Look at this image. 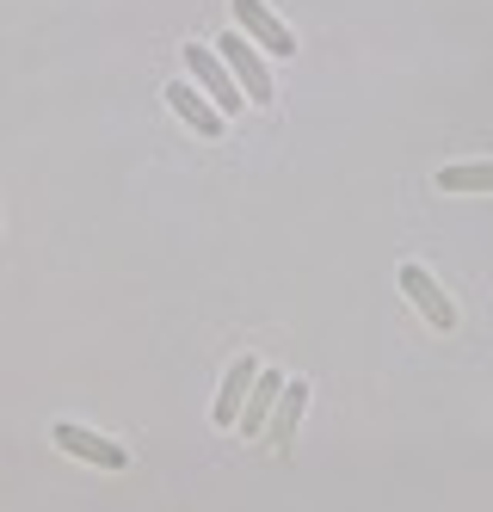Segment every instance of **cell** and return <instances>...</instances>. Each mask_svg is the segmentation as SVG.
Returning a JSON list of instances; mask_svg holds the SVG:
<instances>
[{"instance_id": "9", "label": "cell", "mask_w": 493, "mask_h": 512, "mask_svg": "<svg viewBox=\"0 0 493 512\" xmlns=\"http://www.w3.org/2000/svg\"><path fill=\"white\" fill-rule=\"evenodd\" d=\"M432 186L444 198H463V192H493V161H463V167H444Z\"/></svg>"}, {"instance_id": "8", "label": "cell", "mask_w": 493, "mask_h": 512, "mask_svg": "<svg viewBox=\"0 0 493 512\" xmlns=\"http://www.w3.org/2000/svg\"><path fill=\"white\" fill-rule=\"evenodd\" d=\"M278 395H284V377H278V371H259V377H253V389H247V408H241V420H235V426H241L247 438H259V432H265V420H272V408H278Z\"/></svg>"}, {"instance_id": "3", "label": "cell", "mask_w": 493, "mask_h": 512, "mask_svg": "<svg viewBox=\"0 0 493 512\" xmlns=\"http://www.w3.org/2000/svg\"><path fill=\"white\" fill-rule=\"evenodd\" d=\"M235 7V25H241V38L259 44V50H272V56H296V31L265 7V0H229Z\"/></svg>"}, {"instance_id": "1", "label": "cell", "mask_w": 493, "mask_h": 512, "mask_svg": "<svg viewBox=\"0 0 493 512\" xmlns=\"http://www.w3.org/2000/svg\"><path fill=\"white\" fill-rule=\"evenodd\" d=\"M216 56L229 62V75H235V87L247 93V105H272V68H265L259 44H247L241 31H229V38L216 44Z\"/></svg>"}, {"instance_id": "10", "label": "cell", "mask_w": 493, "mask_h": 512, "mask_svg": "<svg viewBox=\"0 0 493 512\" xmlns=\"http://www.w3.org/2000/svg\"><path fill=\"white\" fill-rule=\"evenodd\" d=\"M302 408H309V383H284V395H278V420L265 426V438H272V445H284V438L296 432V420H302Z\"/></svg>"}, {"instance_id": "6", "label": "cell", "mask_w": 493, "mask_h": 512, "mask_svg": "<svg viewBox=\"0 0 493 512\" xmlns=\"http://www.w3.org/2000/svg\"><path fill=\"white\" fill-rule=\"evenodd\" d=\"M253 377H259V364H253V358H235V364H229V377H222V395H216V408H210L216 426H235V420H241Z\"/></svg>"}, {"instance_id": "5", "label": "cell", "mask_w": 493, "mask_h": 512, "mask_svg": "<svg viewBox=\"0 0 493 512\" xmlns=\"http://www.w3.org/2000/svg\"><path fill=\"white\" fill-rule=\"evenodd\" d=\"M395 284L407 290V297H413V309H420V315L438 327V334H450V327H457V303H450L444 290H438V278H432L426 266H401V272H395Z\"/></svg>"}, {"instance_id": "7", "label": "cell", "mask_w": 493, "mask_h": 512, "mask_svg": "<svg viewBox=\"0 0 493 512\" xmlns=\"http://www.w3.org/2000/svg\"><path fill=\"white\" fill-rule=\"evenodd\" d=\"M167 105H173V112L192 124L198 136H222V112H216V105H210L192 81H173V87H167Z\"/></svg>"}, {"instance_id": "2", "label": "cell", "mask_w": 493, "mask_h": 512, "mask_svg": "<svg viewBox=\"0 0 493 512\" xmlns=\"http://www.w3.org/2000/svg\"><path fill=\"white\" fill-rule=\"evenodd\" d=\"M185 68H192V87H198V93H204V99L216 105L222 118H229V112H241V105H247V93L235 87L229 62H222L216 50H198V44H192V50H185Z\"/></svg>"}, {"instance_id": "4", "label": "cell", "mask_w": 493, "mask_h": 512, "mask_svg": "<svg viewBox=\"0 0 493 512\" xmlns=\"http://www.w3.org/2000/svg\"><path fill=\"white\" fill-rule=\"evenodd\" d=\"M50 445H62L68 457H81V463H99V469H124V463H130L124 445H111V438L74 426V420H50Z\"/></svg>"}]
</instances>
